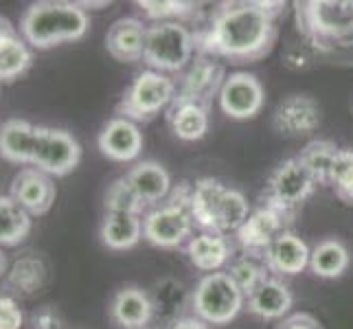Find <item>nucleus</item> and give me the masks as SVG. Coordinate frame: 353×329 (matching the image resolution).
I'll list each match as a JSON object with an SVG mask.
<instances>
[{
    "mask_svg": "<svg viewBox=\"0 0 353 329\" xmlns=\"http://www.w3.org/2000/svg\"><path fill=\"white\" fill-rule=\"evenodd\" d=\"M285 3H222L196 29V51L230 64L257 62L276 44Z\"/></svg>",
    "mask_w": 353,
    "mask_h": 329,
    "instance_id": "obj_1",
    "label": "nucleus"
},
{
    "mask_svg": "<svg viewBox=\"0 0 353 329\" xmlns=\"http://www.w3.org/2000/svg\"><path fill=\"white\" fill-rule=\"evenodd\" d=\"M90 29V18L79 3L64 0H40L24 9L18 33L31 48L48 51V48L77 42Z\"/></svg>",
    "mask_w": 353,
    "mask_h": 329,
    "instance_id": "obj_2",
    "label": "nucleus"
},
{
    "mask_svg": "<svg viewBox=\"0 0 353 329\" xmlns=\"http://www.w3.org/2000/svg\"><path fill=\"white\" fill-rule=\"evenodd\" d=\"M191 215L204 233L228 235L250 215V204L241 191L217 178H200L191 187Z\"/></svg>",
    "mask_w": 353,
    "mask_h": 329,
    "instance_id": "obj_3",
    "label": "nucleus"
},
{
    "mask_svg": "<svg viewBox=\"0 0 353 329\" xmlns=\"http://www.w3.org/2000/svg\"><path fill=\"white\" fill-rule=\"evenodd\" d=\"M191 187L180 182L172 189L169 198L143 215V239L156 248L174 250L185 246L193 237V215H191Z\"/></svg>",
    "mask_w": 353,
    "mask_h": 329,
    "instance_id": "obj_4",
    "label": "nucleus"
},
{
    "mask_svg": "<svg viewBox=\"0 0 353 329\" xmlns=\"http://www.w3.org/2000/svg\"><path fill=\"white\" fill-rule=\"evenodd\" d=\"M196 51V31L185 22H154L148 24L143 62L156 72L180 75L191 62Z\"/></svg>",
    "mask_w": 353,
    "mask_h": 329,
    "instance_id": "obj_5",
    "label": "nucleus"
},
{
    "mask_svg": "<svg viewBox=\"0 0 353 329\" xmlns=\"http://www.w3.org/2000/svg\"><path fill=\"white\" fill-rule=\"evenodd\" d=\"M296 27L312 48L327 51V44L353 33V0H310L296 3Z\"/></svg>",
    "mask_w": 353,
    "mask_h": 329,
    "instance_id": "obj_6",
    "label": "nucleus"
},
{
    "mask_svg": "<svg viewBox=\"0 0 353 329\" xmlns=\"http://www.w3.org/2000/svg\"><path fill=\"white\" fill-rule=\"evenodd\" d=\"M246 308V297L228 272L204 275L191 290V312L206 325H226Z\"/></svg>",
    "mask_w": 353,
    "mask_h": 329,
    "instance_id": "obj_7",
    "label": "nucleus"
},
{
    "mask_svg": "<svg viewBox=\"0 0 353 329\" xmlns=\"http://www.w3.org/2000/svg\"><path fill=\"white\" fill-rule=\"evenodd\" d=\"M176 81L156 70L139 72L117 103V114L134 123H148L174 103Z\"/></svg>",
    "mask_w": 353,
    "mask_h": 329,
    "instance_id": "obj_8",
    "label": "nucleus"
},
{
    "mask_svg": "<svg viewBox=\"0 0 353 329\" xmlns=\"http://www.w3.org/2000/svg\"><path fill=\"white\" fill-rule=\"evenodd\" d=\"M314 189L316 182L307 174V169L299 163V158H288V161L279 163L268 178L261 204L272 206L274 211L285 215L290 222H294L296 211L312 198Z\"/></svg>",
    "mask_w": 353,
    "mask_h": 329,
    "instance_id": "obj_9",
    "label": "nucleus"
},
{
    "mask_svg": "<svg viewBox=\"0 0 353 329\" xmlns=\"http://www.w3.org/2000/svg\"><path fill=\"white\" fill-rule=\"evenodd\" d=\"M79 161L81 145L68 130L40 126L33 167H38L51 178H64L75 172Z\"/></svg>",
    "mask_w": 353,
    "mask_h": 329,
    "instance_id": "obj_10",
    "label": "nucleus"
},
{
    "mask_svg": "<svg viewBox=\"0 0 353 329\" xmlns=\"http://www.w3.org/2000/svg\"><path fill=\"white\" fill-rule=\"evenodd\" d=\"M226 77L228 75L224 66L215 57L198 53L193 62L178 75L174 101H193L209 108L215 97H220Z\"/></svg>",
    "mask_w": 353,
    "mask_h": 329,
    "instance_id": "obj_11",
    "label": "nucleus"
},
{
    "mask_svg": "<svg viewBox=\"0 0 353 329\" xmlns=\"http://www.w3.org/2000/svg\"><path fill=\"white\" fill-rule=\"evenodd\" d=\"M220 110L235 121L254 119L265 103V90L252 72H230L217 97Z\"/></svg>",
    "mask_w": 353,
    "mask_h": 329,
    "instance_id": "obj_12",
    "label": "nucleus"
},
{
    "mask_svg": "<svg viewBox=\"0 0 353 329\" xmlns=\"http://www.w3.org/2000/svg\"><path fill=\"white\" fill-rule=\"evenodd\" d=\"M9 196L14 198L31 217L46 215L57 198L55 180L38 167H22L11 180Z\"/></svg>",
    "mask_w": 353,
    "mask_h": 329,
    "instance_id": "obj_13",
    "label": "nucleus"
},
{
    "mask_svg": "<svg viewBox=\"0 0 353 329\" xmlns=\"http://www.w3.org/2000/svg\"><path fill=\"white\" fill-rule=\"evenodd\" d=\"M288 224H292V222L285 215L274 211L272 206L261 204L259 209L250 211L246 222L237 228L235 241L243 250V255H257V257H263L268 246L283 233Z\"/></svg>",
    "mask_w": 353,
    "mask_h": 329,
    "instance_id": "obj_14",
    "label": "nucleus"
},
{
    "mask_svg": "<svg viewBox=\"0 0 353 329\" xmlns=\"http://www.w3.org/2000/svg\"><path fill=\"white\" fill-rule=\"evenodd\" d=\"M321 106L310 94H290L276 106L272 128L288 139L310 137L321 126Z\"/></svg>",
    "mask_w": 353,
    "mask_h": 329,
    "instance_id": "obj_15",
    "label": "nucleus"
},
{
    "mask_svg": "<svg viewBox=\"0 0 353 329\" xmlns=\"http://www.w3.org/2000/svg\"><path fill=\"white\" fill-rule=\"evenodd\" d=\"M143 132L139 123L130 119L114 117L101 128L97 137V148L99 152L114 163H132L137 161L143 152Z\"/></svg>",
    "mask_w": 353,
    "mask_h": 329,
    "instance_id": "obj_16",
    "label": "nucleus"
},
{
    "mask_svg": "<svg viewBox=\"0 0 353 329\" xmlns=\"http://www.w3.org/2000/svg\"><path fill=\"white\" fill-rule=\"evenodd\" d=\"M187 259L196 270L211 275L220 272L224 266L235 259V243L228 239V235H215V233H198L185 243Z\"/></svg>",
    "mask_w": 353,
    "mask_h": 329,
    "instance_id": "obj_17",
    "label": "nucleus"
},
{
    "mask_svg": "<svg viewBox=\"0 0 353 329\" xmlns=\"http://www.w3.org/2000/svg\"><path fill=\"white\" fill-rule=\"evenodd\" d=\"M145 35H148V24L139 18H119L110 24L105 33V51L117 62L137 64L145 53Z\"/></svg>",
    "mask_w": 353,
    "mask_h": 329,
    "instance_id": "obj_18",
    "label": "nucleus"
},
{
    "mask_svg": "<svg viewBox=\"0 0 353 329\" xmlns=\"http://www.w3.org/2000/svg\"><path fill=\"white\" fill-rule=\"evenodd\" d=\"M40 126H33L27 119H9L0 126V158L11 165L33 167L35 150H38Z\"/></svg>",
    "mask_w": 353,
    "mask_h": 329,
    "instance_id": "obj_19",
    "label": "nucleus"
},
{
    "mask_svg": "<svg viewBox=\"0 0 353 329\" xmlns=\"http://www.w3.org/2000/svg\"><path fill=\"white\" fill-rule=\"evenodd\" d=\"M310 246L303 241L296 233H292L290 228H285L279 235L268 250L263 252V261L268 266V270L274 275H285L294 277L301 275L305 268H310Z\"/></svg>",
    "mask_w": 353,
    "mask_h": 329,
    "instance_id": "obj_20",
    "label": "nucleus"
},
{
    "mask_svg": "<svg viewBox=\"0 0 353 329\" xmlns=\"http://www.w3.org/2000/svg\"><path fill=\"white\" fill-rule=\"evenodd\" d=\"M152 299V323H161L169 329L180 319H185V310L191 308V292L178 279L165 277L156 281L150 290Z\"/></svg>",
    "mask_w": 353,
    "mask_h": 329,
    "instance_id": "obj_21",
    "label": "nucleus"
},
{
    "mask_svg": "<svg viewBox=\"0 0 353 329\" xmlns=\"http://www.w3.org/2000/svg\"><path fill=\"white\" fill-rule=\"evenodd\" d=\"M150 292L139 286H123L110 301V319L123 329H145L152 323Z\"/></svg>",
    "mask_w": 353,
    "mask_h": 329,
    "instance_id": "obj_22",
    "label": "nucleus"
},
{
    "mask_svg": "<svg viewBox=\"0 0 353 329\" xmlns=\"http://www.w3.org/2000/svg\"><path fill=\"white\" fill-rule=\"evenodd\" d=\"M292 306H294V295L290 286L276 277L265 279L250 297H246V310L263 321H283Z\"/></svg>",
    "mask_w": 353,
    "mask_h": 329,
    "instance_id": "obj_23",
    "label": "nucleus"
},
{
    "mask_svg": "<svg viewBox=\"0 0 353 329\" xmlns=\"http://www.w3.org/2000/svg\"><path fill=\"white\" fill-rule=\"evenodd\" d=\"M128 182L139 193V198L148 206H158L172 193V176L156 161H141L125 174Z\"/></svg>",
    "mask_w": 353,
    "mask_h": 329,
    "instance_id": "obj_24",
    "label": "nucleus"
},
{
    "mask_svg": "<svg viewBox=\"0 0 353 329\" xmlns=\"http://www.w3.org/2000/svg\"><path fill=\"white\" fill-rule=\"evenodd\" d=\"M167 126L176 139L196 143L209 132V108L193 101H174L167 108Z\"/></svg>",
    "mask_w": 353,
    "mask_h": 329,
    "instance_id": "obj_25",
    "label": "nucleus"
},
{
    "mask_svg": "<svg viewBox=\"0 0 353 329\" xmlns=\"http://www.w3.org/2000/svg\"><path fill=\"white\" fill-rule=\"evenodd\" d=\"M99 239L110 250H130L143 239V217L125 213H105L99 226Z\"/></svg>",
    "mask_w": 353,
    "mask_h": 329,
    "instance_id": "obj_26",
    "label": "nucleus"
},
{
    "mask_svg": "<svg viewBox=\"0 0 353 329\" xmlns=\"http://www.w3.org/2000/svg\"><path fill=\"white\" fill-rule=\"evenodd\" d=\"M351 263L349 248L340 239H323L310 252V270L321 279H338Z\"/></svg>",
    "mask_w": 353,
    "mask_h": 329,
    "instance_id": "obj_27",
    "label": "nucleus"
},
{
    "mask_svg": "<svg viewBox=\"0 0 353 329\" xmlns=\"http://www.w3.org/2000/svg\"><path fill=\"white\" fill-rule=\"evenodd\" d=\"M31 215L11 196H0V248H14L29 237Z\"/></svg>",
    "mask_w": 353,
    "mask_h": 329,
    "instance_id": "obj_28",
    "label": "nucleus"
},
{
    "mask_svg": "<svg viewBox=\"0 0 353 329\" xmlns=\"http://www.w3.org/2000/svg\"><path fill=\"white\" fill-rule=\"evenodd\" d=\"M46 281V266L40 257L35 255H24V257L16 259L14 266L9 268L5 286L14 295L31 297L35 295Z\"/></svg>",
    "mask_w": 353,
    "mask_h": 329,
    "instance_id": "obj_29",
    "label": "nucleus"
},
{
    "mask_svg": "<svg viewBox=\"0 0 353 329\" xmlns=\"http://www.w3.org/2000/svg\"><path fill=\"white\" fill-rule=\"evenodd\" d=\"M338 150L340 148L330 139H314L301 150L296 158H299V163L307 169V174L314 178L316 185L327 187L330 185V174L338 156Z\"/></svg>",
    "mask_w": 353,
    "mask_h": 329,
    "instance_id": "obj_30",
    "label": "nucleus"
},
{
    "mask_svg": "<svg viewBox=\"0 0 353 329\" xmlns=\"http://www.w3.org/2000/svg\"><path fill=\"white\" fill-rule=\"evenodd\" d=\"M33 64L31 46L22 40V35H9L0 40V83H14Z\"/></svg>",
    "mask_w": 353,
    "mask_h": 329,
    "instance_id": "obj_31",
    "label": "nucleus"
},
{
    "mask_svg": "<svg viewBox=\"0 0 353 329\" xmlns=\"http://www.w3.org/2000/svg\"><path fill=\"white\" fill-rule=\"evenodd\" d=\"M226 272L235 281V286L243 292V297H250L265 279H270V270H268L263 257H257V255H237L228 263Z\"/></svg>",
    "mask_w": 353,
    "mask_h": 329,
    "instance_id": "obj_32",
    "label": "nucleus"
},
{
    "mask_svg": "<svg viewBox=\"0 0 353 329\" xmlns=\"http://www.w3.org/2000/svg\"><path fill=\"white\" fill-rule=\"evenodd\" d=\"M103 209H105V213H125V215L143 217V213L148 211V204L139 198V193L134 191L128 178L121 176L108 185V189L103 193Z\"/></svg>",
    "mask_w": 353,
    "mask_h": 329,
    "instance_id": "obj_33",
    "label": "nucleus"
},
{
    "mask_svg": "<svg viewBox=\"0 0 353 329\" xmlns=\"http://www.w3.org/2000/svg\"><path fill=\"white\" fill-rule=\"evenodd\" d=\"M137 7L143 11V18L154 22H185L198 16L196 3H178V0H139Z\"/></svg>",
    "mask_w": 353,
    "mask_h": 329,
    "instance_id": "obj_34",
    "label": "nucleus"
},
{
    "mask_svg": "<svg viewBox=\"0 0 353 329\" xmlns=\"http://www.w3.org/2000/svg\"><path fill=\"white\" fill-rule=\"evenodd\" d=\"M330 185L336 189L340 200L353 206V150H338L330 174Z\"/></svg>",
    "mask_w": 353,
    "mask_h": 329,
    "instance_id": "obj_35",
    "label": "nucleus"
},
{
    "mask_svg": "<svg viewBox=\"0 0 353 329\" xmlns=\"http://www.w3.org/2000/svg\"><path fill=\"white\" fill-rule=\"evenodd\" d=\"M312 46L310 44H301V42H290L283 51V64L290 70H307L312 68Z\"/></svg>",
    "mask_w": 353,
    "mask_h": 329,
    "instance_id": "obj_36",
    "label": "nucleus"
},
{
    "mask_svg": "<svg viewBox=\"0 0 353 329\" xmlns=\"http://www.w3.org/2000/svg\"><path fill=\"white\" fill-rule=\"evenodd\" d=\"M24 314L18 301L9 295H0V329H22Z\"/></svg>",
    "mask_w": 353,
    "mask_h": 329,
    "instance_id": "obj_37",
    "label": "nucleus"
},
{
    "mask_svg": "<svg viewBox=\"0 0 353 329\" xmlns=\"http://www.w3.org/2000/svg\"><path fill=\"white\" fill-rule=\"evenodd\" d=\"M31 329H64V319L55 308L46 306L31 316Z\"/></svg>",
    "mask_w": 353,
    "mask_h": 329,
    "instance_id": "obj_38",
    "label": "nucleus"
},
{
    "mask_svg": "<svg viewBox=\"0 0 353 329\" xmlns=\"http://www.w3.org/2000/svg\"><path fill=\"white\" fill-rule=\"evenodd\" d=\"M276 329H323L319 319H314L307 312H299V314H290L276 325Z\"/></svg>",
    "mask_w": 353,
    "mask_h": 329,
    "instance_id": "obj_39",
    "label": "nucleus"
},
{
    "mask_svg": "<svg viewBox=\"0 0 353 329\" xmlns=\"http://www.w3.org/2000/svg\"><path fill=\"white\" fill-rule=\"evenodd\" d=\"M169 329H211V325H206L204 321L196 319V316H185V319H180Z\"/></svg>",
    "mask_w": 353,
    "mask_h": 329,
    "instance_id": "obj_40",
    "label": "nucleus"
},
{
    "mask_svg": "<svg viewBox=\"0 0 353 329\" xmlns=\"http://www.w3.org/2000/svg\"><path fill=\"white\" fill-rule=\"evenodd\" d=\"M16 33H18V29L14 27V22L5 16H0V40H5L9 35H16Z\"/></svg>",
    "mask_w": 353,
    "mask_h": 329,
    "instance_id": "obj_41",
    "label": "nucleus"
},
{
    "mask_svg": "<svg viewBox=\"0 0 353 329\" xmlns=\"http://www.w3.org/2000/svg\"><path fill=\"white\" fill-rule=\"evenodd\" d=\"M5 270H7V257L3 255V250H0V277L5 275Z\"/></svg>",
    "mask_w": 353,
    "mask_h": 329,
    "instance_id": "obj_42",
    "label": "nucleus"
}]
</instances>
